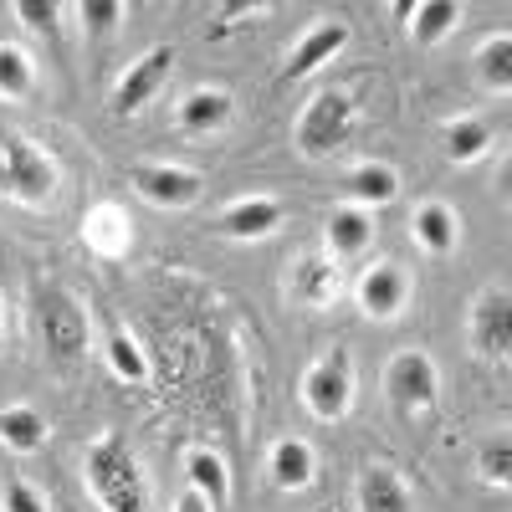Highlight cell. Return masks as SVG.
Masks as SVG:
<instances>
[{"label": "cell", "mask_w": 512, "mask_h": 512, "mask_svg": "<svg viewBox=\"0 0 512 512\" xmlns=\"http://www.w3.org/2000/svg\"><path fill=\"white\" fill-rule=\"evenodd\" d=\"M82 472H88V487L103 502V512H144V502H149L144 472L123 436H113V431L98 436L88 446V456H82Z\"/></svg>", "instance_id": "obj_1"}, {"label": "cell", "mask_w": 512, "mask_h": 512, "mask_svg": "<svg viewBox=\"0 0 512 512\" xmlns=\"http://www.w3.org/2000/svg\"><path fill=\"white\" fill-rule=\"evenodd\" d=\"M31 318L41 333V349L57 364H72L88 354V313L62 282H36L31 287Z\"/></svg>", "instance_id": "obj_2"}, {"label": "cell", "mask_w": 512, "mask_h": 512, "mask_svg": "<svg viewBox=\"0 0 512 512\" xmlns=\"http://www.w3.org/2000/svg\"><path fill=\"white\" fill-rule=\"evenodd\" d=\"M0 190L21 205H41L57 190V164L21 134H0Z\"/></svg>", "instance_id": "obj_3"}, {"label": "cell", "mask_w": 512, "mask_h": 512, "mask_svg": "<svg viewBox=\"0 0 512 512\" xmlns=\"http://www.w3.org/2000/svg\"><path fill=\"white\" fill-rule=\"evenodd\" d=\"M354 134V103L344 93H318L303 118H297L292 139H297V154L303 159H328L333 149H344V139Z\"/></svg>", "instance_id": "obj_4"}, {"label": "cell", "mask_w": 512, "mask_h": 512, "mask_svg": "<svg viewBox=\"0 0 512 512\" xmlns=\"http://www.w3.org/2000/svg\"><path fill=\"white\" fill-rule=\"evenodd\" d=\"M436 390H441V379H436L431 354L405 349V354H395L390 364H384V400H390V410L400 420L425 415V410L436 405Z\"/></svg>", "instance_id": "obj_5"}, {"label": "cell", "mask_w": 512, "mask_h": 512, "mask_svg": "<svg viewBox=\"0 0 512 512\" xmlns=\"http://www.w3.org/2000/svg\"><path fill=\"white\" fill-rule=\"evenodd\" d=\"M303 405L318 420H344L349 415V405H354V369H349L344 349H333L328 359H318L303 374Z\"/></svg>", "instance_id": "obj_6"}, {"label": "cell", "mask_w": 512, "mask_h": 512, "mask_svg": "<svg viewBox=\"0 0 512 512\" xmlns=\"http://www.w3.org/2000/svg\"><path fill=\"white\" fill-rule=\"evenodd\" d=\"M169 67H175V47H149L139 62H128V72L118 77V88H113V113L128 118V113H139L144 103H154Z\"/></svg>", "instance_id": "obj_7"}, {"label": "cell", "mask_w": 512, "mask_h": 512, "mask_svg": "<svg viewBox=\"0 0 512 512\" xmlns=\"http://www.w3.org/2000/svg\"><path fill=\"white\" fill-rule=\"evenodd\" d=\"M134 190L149 200V205H164V210H185L200 200L205 180L195 169H180V164H139L134 169Z\"/></svg>", "instance_id": "obj_8"}, {"label": "cell", "mask_w": 512, "mask_h": 512, "mask_svg": "<svg viewBox=\"0 0 512 512\" xmlns=\"http://www.w3.org/2000/svg\"><path fill=\"white\" fill-rule=\"evenodd\" d=\"M472 349L482 359H507L512 349V297L507 287H487L472 308Z\"/></svg>", "instance_id": "obj_9"}, {"label": "cell", "mask_w": 512, "mask_h": 512, "mask_svg": "<svg viewBox=\"0 0 512 512\" xmlns=\"http://www.w3.org/2000/svg\"><path fill=\"white\" fill-rule=\"evenodd\" d=\"M344 47H349V26H344V21H318V26H308L303 36H297V47L287 52V62H282V82H303L308 72H318L323 62H333Z\"/></svg>", "instance_id": "obj_10"}, {"label": "cell", "mask_w": 512, "mask_h": 512, "mask_svg": "<svg viewBox=\"0 0 512 512\" xmlns=\"http://www.w3.org/2000/svg\"><path fill=\"white\" fill-rule=\"evenodd\" d=\"M282 226V200H267V195H251V200H236L216 216V231L231 236V241H262Z\"/></svg>", "instance_id": "obj_11"}, {"label": "cell", "mask_w": 512, "mask_h": 512, "mask_svg": "<svg viewBox=\"0 0 512 512\" xmlns=\"http://www.w3.org/2000/svg\"><path fill=\"white\" fill-rule=\"evenodd\" d=\"M405 303H410V277H405V267L379 262V267L364 272V282H359V308H364L369 318H395Z\"/></svg>", "instance_id": "obj_12"}, {"label": "cell", "mask_w": 512, "mask_h": 512, "mask_svg": "<svg viewBox=\"0 0 512 512\" xmlns=\"http://www.w3.org/2000/svg\"><path fill=\"white\" fill-rule=\"evenodd\" d=\"M328 251L338 256V262H354V256H364L369 251V241H374V216L364 205H333L328 210Z\"/></svg>", "instance_id": "obj_13"}, {"label": "cell", "mask_w": 512, "mask_h": 512, "mask_svg": "<svg viewBox=\"0 0 512 512\" xmlns=\"http://www.w3.org/2000/svg\"><path fill=\"white\" fill-rule=\"evenodd\" d=\"M359 512H410V487L395 466L359 472Z\"/></svg>", "instance_id": "obj_14"}, {"label": "cell", "mask_w": 512, "mask_h": 512, "mask_svg": "<svg viewBox=\"0 0 512 512\" xmlns=\"http://www.w3.org/2000/svg\"><path fill=\"white\" fill-rule=\"evenodd\" d=\"M344 195H349V205H364V210L390 205L400 195V175L390 164H359V169L344 175Z\"/></svg>", "instance_id": "obj_15"}, {"label": "cell", "mask_w": 512, "mask_h": 512, "mask_svg": "<svg viewBox=\"0 0 512 512\" xmlns=\"http://www.w3.org/2000/svg\"><path fill=\"white\" fill-rule=\"evenodd\" d=\"M231 113H236L231 93L200 88V93H190V98L180 103V128H185V134H216V128L231 123Z\"/></svg>", "instance_id": "obj_16"}, {"label": "cell", "mask_w": 512, "mask_h": 512, "mask_svg": "<svg viewBox=\"0 0 512 512\" xmlns=\"http://www.w3.org/2000/svg\"><path fill=\"white\" fill-rule=\"evenodd\" d=\"M333 287H338V272H333L328 256H318V251L297 256V267H292V297H297V303H303V308H323L333 297Z\"/></svg>", "instance_id": "obj_17"}, {"label": "cell", "mask_w": 512, "mask_h": 512, "mask_svg": "<svg viewBox=\"0 0 512 512\" xmlns=\"http://www.w3.org/2000/svg\"><path fill=\"white\" fill-rule=\"evenodd\" d=\"M185 477H190V487L210 502V512H221V507L231 502V472H226V461H221L216 451H190Z\"/></svg>", "instance_id": "obj_18"}, {"label": "cell", "mask_w": 512, "mask_h": 512, "mask_svg": "<svg viewBox=\"0 0 512 512\" xmlns=\"http://www.w3.org/2000/svg\"><path fill=\"white\" fill-rule=\"evenodd\" d=\"M313 472H318V461H313L308 441L287 436V441L272 446V482H277L282 492H303V487L313 482Z\"/></svg>", "instance_id": "obj_19"}, {"label": "cell", "mask_w": 512, "mask_h": 512, "mask_svg": "<svg viewBox=\"0 0 512 512\" xmlns=\"http://www.w3.org/2000/svg\"><path fill=\"white\" fill-rule=\"evenodd\" d=\"M0 441H6L11 451L31 456L47 446V420H41V410L31 405H11V410H0Z\"/></svg>", "instance_id": "obj_20"}, {"label": "cell", "mask_w": 512, "mask_h": 512, "mask_svg": "<svg viewBox=\"0 0 512 512\" xmlns=\"http://www.w3.org/2000/svg\"><path fill=\"white\" fill-rule=\"evenodd\" d=\"M415 236H420V246L431 251V256H446V251L456 246V210L441 205V200L420 205V210H415Z\"/></svg>", "instance_id": "obj_21"}, {"label": "cell", "mask_w": 512, "mask_h": 512, "mask_svg": "<svg viewBox=\"0 0 512 512\" xmlns=\"http://www.w3.org/2000/svg\"><path fill=\"white\" fill-rule=\"evenodd\" d=\"M461 21V6L456 0H415V16H410V36L420 47H436V41Z\"/></svg>", "instance_id": "obj_22"}, {"label": "cell", "mask_w": 512, "mask_h": 512, "mask_svg": "<svg viewBox=\"0 0 512 512\" xmlns=\"http://www.w3.org/2000/svg\"><path fill=\"white\" fill-rule=\"evenodd\" d=\"M487 149H492V123L461 118V123L446 128V159H451V164H472V159H482Z\"/></svg>", "instance_id": "obj_23"}, {"label": "cell", "mask_w": 512, "mask_h": 512, "mask_svg": "<svg viewBox=\"0 0 512 512\" xmlns=\"http://www.w3.org/2000/svg\"><path fill=\"white\" fill-rule=\"evenodd\" d=\"M477 77H482V88H492V93L512 88V36L507 31H497L487 47L477 52Z\"/></svg>", "instance_id": "obj_24"}, {"label": "cell", "mask_w": 512, "mask_h": 512, "mask_svg": "<svg viewBox=\"0 0 512 512\" xmlns=\"http://www.w3.org/2000/svg\"><path fill=\"white\" fill-rule=\"evenodd\" d=\"M31 88H36V62L16 41H0V98H26Z\"/></svg>", "instance_id": "obj_25"}, {"label": "cell", "mask_w": 512, "mask_h": 512, "mask_svg": "<svg viewBox=\"0 0 512 512\" xmlns=\"http://www.w3.org/2000/svg\"><path fill=\"white\" fill-rule=\"evenodd\" d=\"M108 364H113V374L128 379V384H144V379H149V359L139 354V344H134L128 333H113V338H108Z\"/></svg>", "instance_id": "obj_26"}, {"label": "cell", "mask_w": 512, "mask_h": 512, "mask_svg": "<svg viewBox=\"0 0 512 512\" xmlns=\"http://www.w3.org/2000/svg\"><path fill=\"white\" fill-rule=\"evenodd\" d=\"M477 472H482L492 487H507V482H512V441H507V436H492V441L482 446Z\"/></svg>", "instance_id": "obj_27"}, {"label": "cell", "mask_w": 512, "mask_h": 512, "mask_svg": "<svg viewBox=\"0 0 512 512\" xmlns=\"http://www.w3.org/2000/svg\"><path fill=\"white\" fill-rule=\"evenodd\" d=\"M16 16L31 31H41L47 41H57V31H62V6H57V0H16Z\"/></svg>", "instance_id": "obj_28"}, {"label": "cell", "mask_w": 512, "mask_h": 512, "mask_svg": "<svg viewBox=\"0 0 512 512\" xmlns=\"http://www.w3.org/2000/svg\"><path fill=\"white\" fill-rule=\"evenodd\" d=\"M0 512H47V502H41V492L21 477H11L6 487H0Z\"/></svg>", "instance_id": "obj_29"}, {"label": "cell", "mask_w": 512, "mask_h": 512, "mask_svg": "<svg viewBox=\"0 0 512 512\" xmlns=\"http://www.w3.org/2000/svg\"><path fill=\"white\" fill-rule=\"evenodd\" d=\"M82 21H88L93 36L113 31V26L123 21V0H82Z\"/></svg>", "instance_id": "obj_30"}, {"label": "cell", "mask_w": 512, "mask_h": 512, "mask_svg": "<svg viewBox=\"0 0 512 512\" xmlns=\"http://www.w3.org/2000/svg\"><path fill=\"white\" fill-rule=\"evenodd\" d=\"M175 512H210V502H205L195 487H185V492H180V502H175Z\"/></svg>", "instance_id": "obj_31"}, {"label": "cell", "mask_w": 512, "mask_h": 512, "mask_svg": "<svg viewBox=\"0 0 512 512\" xmlns=\"http://www.w3.org/2000/svg\"><path fill=\"white\" fill-rule=\"evenodd\" d=\"M0 333H6V297H0Z\"/></svg>", "instance_id": "obj_32"}]
</instances>
